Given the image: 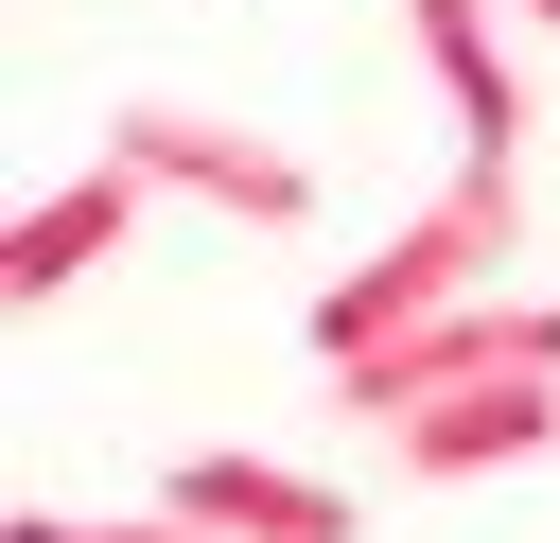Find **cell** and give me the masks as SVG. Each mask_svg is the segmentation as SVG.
Segmentation results:
<instances>
[{
	"instance_id": "obj_1",
	"label": "cell",
	"mask_w": 560,
	"mask_h": 543,
	"mask_svg": "<svg viewBox=\"0 0 560 543\" xmlns=\"http://www.w3.org/2000/svg\"><path fill=\"white\" fill-rule=\"evenodd\" d=\"M508 263H525V158H472L402 245H368V280H332V298H315V368H368L385 333H420L438 298H490Z\"/></svg>"
},
{
	"instance_id": "obj_2",
	"label": "cell",
	"mask_w": 560,
	"mask_h": 543,
	"mask_svg": "<svg viewBox=\"0 0 560 543\" xmlns=\"http://www.w3.org/2000/svg\"><path fill=\"white\" fill-rule=\"evenodd\" d=\"M105 140H122L158 193L228 210V228H315V158H280V140H245V123H210V105H122Z\"/></svg>"
},
{
	"instance_id": "obj_3",
	"label": "cell",
	"mask_w": 560,
	"mask_h": 543,
	"mask_svg": "<svg viewBox=\"0 0 560 543\" xmlns=\"http://www.w3.org/2000/svg\"><path fill=\"white\" fill-rule=\"evenodd\" d=\"M490 368H560V315H542V298H438L420 333H385V350L332 368V385H350L368 420H420L438 385H490Z\"/></svg>"
},
{
	"instance_id": "obj_4",
	"label": "cell",
	"mask_w": 560,
	"mask_h": 543,
	"mask_svg": "<svg viewBox=\"0 0 560 543\" xmlns=\"http://www.w3.org/2000/svg\"><path fill=\"white\" fill-rule=\"evenodd\" d=\"M385 455H402L420 490L525 473V455H560V368H490V385H438L420 420H385Z\"/></svg>"
},
{
	"instance_id": "obj_5",
	"label": "cell",
	"mask_w": 560,
	"mask_h": 543,
	"mask_svg": "<svg viewBox=\"0 0 560 543\" xmlns=\"http://www.w3.org/2000/svg\"><path fill=\"white\" fill-rule=\"evenodd\" d=\"M158 508L210 525V543H350V490L332 473H280V455H175Z\"/></svg>"
},
{
	"instance_id": "obj_6",
	"label": "cell",
	"mask_w": 560,
	"mask_h": 543,
	"mask_svg": "<svg viewBox=\"0 0 560 543\" xmlns=\"http://www.w3.org/2000/svg\"><path fill=\"white\" fill-rule=\"evenodd\" d=\"M140 193H158V175H140V158L105 140V158H88L70 193H35V210H18V263H0V298H70L88 263H122V228H140Z\"/></svg>"
},
{
	"instance_id": "obj_7",
	"label": "cell",
	"mask_w": 560,
	"mask_h": 543,
	"mask_svg": "<svg viewBox=\"0 0 560 543\" xmlns=\"http://www.w3.org/2000/svg\"><path fill=\"white\" fill-rule=\"evenodd\" d=\"M420 53H438V88H455V140H472V158H525V140H542V105H525L490 0H420Z\"/></svg>"
},
{
	"instance_id": "obj_8",
	"label": "cell",
	"mask_w": 560,
	"mask_h": 543,
	"mask_svg": "<svg viewBox=\"0 0 560 543\" xmlns=\"http://www.w3.org/2000/svg\"><path fill=\"white\" fill-rule=\"evenodd\" d=\"M18 543H210V525H175V508H122V525H70V508H35Z\"/></svg>"
},
{
	"instance_id": "obj_9",
	"label": "cell",
	"mask_w": 560,
	"mask_h": 543,
	"mask_svg": "<svg viewBox=\"0 0 560 543\" xmlns=\"http://www.w3.org/2000/svg\"><path fill=\"white\" fill-rule=\"evenodd\" d=\"M542 35H560V0H542Z\"/></svg>"
}]
</instances>
